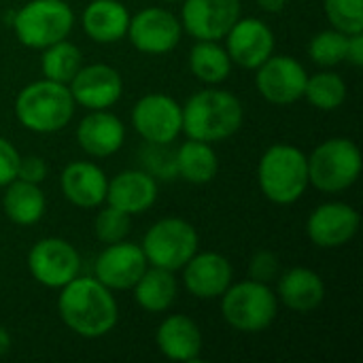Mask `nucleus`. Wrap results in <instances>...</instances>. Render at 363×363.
<instances>
[{"label": "nucleus", "instance_id": "obj_1", "mask_svg": "<svg viewBox=\"0 0 363 363\" xmlns=\"http://www.w3.org/2000/svg\"><path fill=\"white\" fill-rule=\"evenodd\" d=\"M57 313L64 325L81 338L106 336L119 319L117 302L96 277H74L57 296Z\"/></svg>", "mask_w": 363, "mask_h": 363}, {"label": "nucleus", "instance_id": "obj_2", "mask_svg": "<svg viewBox=\"0 0 363 363\" xmlns=\"http://www.w3.org/2000/svg\"><path fill=\"white\" fill-rule=\"evenodd\" d=\"M183 108V132L202 143H221L234 136L242 125V104L225 89H202L194 94Z\"/></svg>", "mask_w": 363, "mask_h": 363}, {"label": "nucleus", "instance_id": "obj_3", "mask_svg": "<svg viewBox=\"0 0 363 363\" xmlns=\"http://www.w3.org/2000/svg\"><path fill=\"white\" fill-rule=\"evenodd\" d=\"M74 115V100L68 85L40 79L26 85L15 98L17 121L36 134H53L64 130Z\"/></svg>", "mask_w": 363, "mask_h": 363}, {"label": "nucleus", "instance_id": "obj_4", "mask_svg": "<svg viewBox=\"0 0 363 363\" xmlns=\"http://www.w3.org/2000/svg\"><path fill=\"white\" fill-rule=\"evenodd\" d=\"M257 181L270 202L294 204L308 187V160L294 145H272L259 160Z\"/></svg>", "mask_w": 363, "mask_h": 363}, {"label": "nucleus", "instance_id": "obj_5", "mask_svg": "<svg viewBox=\"0 0 363 363\" xmlns=\"http://www.w3.org/2000/svg\"><path fill=\"white\" fill-rule=\"evenodd\" d=\"M221 315L225 323L245 334L268 330L279 315V298L266 285L253 279L230 285L221 296Z\"/></svg>", "mask_w": 363, "mask_h": 363}, {"label": "nucleus", "instance_id": "obj_6", "mask_svg": "<svg viewBox=\"0 0 363 363\" xmlns=\"http://www.w3.org/2000/svg\"><path fill=\"white\" fill-rule=\"evenodd\" d=\"M11 26L23 47L45 49L70 34L74 13L66 0H30L13 13Z\"/></svg>", "mask_w": 363, "mask_h": 363}, {"label": "nucleus", "instance_id": "obj_7", "mask_svg": "<svg viewBox=\"0 0 363 363\" xmlns=\"http://www.w3.org/2000/svg\"><path fill=\"white\" fill-rule=\"evenodd\" d=\"M308 185L323 194L349 189L362 174V151L351 138H330L308 157Z\"/></svg>", "mask_w": 363, "mask_h": 363}, {"label": "nucleus", "instance_id": "obj_8", "mask_svg": "<svg viewBox=\"0 0 363 363\" xmlns=\"http://www.w3.org/2000/svg\"><path fill=\"white\" fill-rule=\"evenodd\" d=\"M140 249L151 266L177 272L198 253V232L185 219L166 217L147 230Z\"/></svg>", "mask_w": 363, "mask_h": 363}, {"label": "nucleus", "instance_id": "obj_9", "mask_svg": "<svg viewBox=\"0 0 363 363\" xmlns=\"http://www.w3.org/2000/svg\"><path fill=\"white\" fill-rule=\"evenodd\" d=\"M132 125L145 143L170 145L183 132V108L166 94H147L132 108Z\"/></svg>", "mask_w": 363, "mask_h": 363}, {"label": "nucleus", "instance_id": "obj_10", "mask_svg": "<svg viewBox=\"0 0 363 363\" xmlns=\"http://www.w3.org/2000/svg\"><path fill=\"white\" fill-rule=\"evenodd\" d=\"M28 270L36 283L49 289H62L81 270L77 249L64 238H43L28 253Z\"/></svg>", "mask_w": 363, "mask_h": 363}, {"label": "nucleus", "instance_id": "obj_11", "mask_svg": "<svg viewBox=\"0 0 363 363\" xmlns=\"http://www.w3.org/2000/svg\"><path fill=\"white\" fill-rule=\"evenodd\" d=\"M255 70V87L264 100L272 104H294L304 98L308 72L298 60L272 53Z\"/></svg>", "mask_w": 363, "mask_h": 363}, {"label": "nucleus", "instance_id": "obj_12", "mask_svg": "<svg viewBox=\"0 0 363 363\" xmlns=\"http://www.w3.org/2000/svg\"><path fill=\"white\" fill-rule=\"evenodd\" d=\"M181 19L166 9L149 6L130 17L128 38L140 51L149 55H162L172 51L181 40Z\"/></svg>", "mask_w": 363, "mask_h": 363}, {"label": "nucleus", "instance_id": "obj_13", "mask_svg": "<svg viewBox=\"0 0 363 363\" xmlns=\"http://www.w3.org/2000/svg\"><path fill=\"white\" fill-rule=\"evenodd\" d=\"M240 17V0H183L181 26L196 40H221Z\"/></svg>", "mask_w": 363, "mask_h": 363}, {"label": "nucleus", "instance_id": "obj_14", "mask_svg": "<svg viewBox=\"0 0 363 363\" xmlns=\"http://www.w3.org/2000/svg\"><path fill=\"white\" fill-rule=\"evenodd\" d=\"M147 268L149 262L140 245L119 240L106 245V249L96 257L94 277L111 291L113 289L123 291V289H132Z\"/></svg>", "mask_w": 363, "mask_h": 363}, {"label": "nucleus", "instance_id": "obj_15", "mask_svg": "<svg viewBox=\"0 0 363 363\" xmlns=\"http://www.w3.org/2000/svg\"><path fill=\"white\" fill-rule=\"evenodd\" d=\"M359 223L362 217L351 204L325 202L311 213L306 234L319 249H338L357 234Z\"/></svg>", "mask_w": 363, "mask_h": 363}, {"label": "nucleus", "instance_id": "obj_16", "mask_svg": "<svg viewBox=\"0 0 363 363\" xmlns=\"http://www.w3.org/2000/svg\"><path fill=\"white\" fill-rule=\"evenodd\" d=\"M74 104H81L89 111L111 108L123 91L121 74L108 64L81 66L79 72L68 83Z\"/></svg>", "mask_w": 363, "mask_h": 363}, {"label": "nucleus", "instance_id": "obj_17", "mask_svg": "<svg viewBox=\"0 0 363 363\" xmlns=\"http://www.w3.org/2000/svg\"><path fill=\"white\" fill-rule=\"evenodd\" d=\"M225 38L230 60L249 70H255L274 53V34L257 17H238Z\"/></svg>", "mask_w": 363, "mask_h": 363}, {"label": "nucleus", "instance_id": "obj_18", "mask_svg": "<svg viewBox=\"0 0 363 363\" xmlns=\"http://www.w3.org/2000/svg\"><path fill=\"white\" fill-rule=\"evenodd\" d=\"M181 270L187 291L198 300L221 298L223 291L232 285V277H234L228 257L215 251L196 253Z\"/></svg>", "mask_w": 363, "mask_h": 363}, {"label": "nucleus", "instance_id": "obj_19", "mask_svg": "<svg viewBox=\"0 0 363 363\" xmlns=\"http://www.w3.org/2000/svg\"><path fill=\"white\" fill-rule=\"evenodd\" d=\"M157 200V181L145 170H123L106 185L108 206L119 208L125 215H140L149 211Z\"/></svg>", "mask_w": 363, "mask_h": 363}, {"label": "nucleus", "instance_id": "obj_20", "mask_svg": "<svg viewBox=\"0 0 363 363\" xmlns=\"http://www.w3.org/2000/svg\"><path fill=\"white\" fill-rule=\"evenodd\" d=\"M125 140V128L121 119L106 108L91 111L77 125V143L91 157L115 155Z\"/></svg>", "mask_w": 363, "mask_h": 363}, {"label": "nucleus", "instance_id": "obj_21", "mask_svg": "<svg viewBox=\"0 0 363 363\" xmlns=\"http://www.w3.org/2000/svg\"><path fill=\"white\" fill-rule=\"evenodd\" d=\"M155 345L170 362H198L202 353V334L198 323L187 315H170L160 323Z\"/></svg>", "mask_w": 363, "mask_h": 363}, {"label": "nucleus", "instance_id": "obj_22", "mask_svg": "<svg viewBox=\"0 0 363 363\" xmlns=\"http://www.w3.org/2000/svg\"><path fill=\"white\" fill-rule=\"evenodd\" d=\"M64 198L79 208H96L106 198L108 179L91 162H72L60 177Z\"/></svg>", "mask_w": 363, "mask_h": 363}, {"label": "nucleus", "instance_id": "obj_23", "mask_svg": "<svg viewBox=\"0 0 363 363\" xmlns=\"http://www.w3.org/2000/svg\"><path fill=\"white\" fill-rule=\"evenodd\" d=\"M85 34L100 45H111L128 34L130 13L119 0H91L81 17Z\"/></svg>", "mask_w": 363, "mask_h": 363}, {"label": "nucleus", "instance_id": "obj_24", "mask_svg": "<svg viewBox=\"0 0 363 363\" xmlns=\"http://www.w3.org/2000/svg\"><path fill=\"white\" fill-rule=\"evenodd\" d=\"M277 281L281 302L296 313H311L325 298V285L321 277L311 268H291Z\"/></svg>", "mask_w": 363, "mask_h": 363}, {"label": "nucleus", "instance_id": "obj_25", "mask_svg": "<svg viewBox=\"0 0 363 363\" xmlns=\"http://www.w3.org/2000/svg\"><path fill=\"white\" fill-rule=\"evenodd\" d=\"M134 289V300L136 304L147 311V313H166L179 296V285L174 279V272L164 270V268H147L143 277L136 281Z\"/></svg>", "mask_w": 363, "mask_h": 363}, {"label": "nucleus", "instance_id": "obj_26", "mask_svg": "<svg viewBox=\"0 0 363 363\" xmlns=\"http://www.w3.org/2000/svg\"><path fill=\"white\" fill-rule=\"evenodd\" d=\"M174 166H177V174L183 181L194 183V185H204L217 177L219 160H217V153L211 147V143L189 138L187 143H183L177 149Z\"/></svg>", "mask_w": 363, "mask_h": 363}, {"label": "nucleus", "instance_id": "obj_27", "mask_svg": "<svg viewBox=\"0 0 363 363\" xmlns=\"http://www.w3.org/2000/svg\"><path fill=\"white\" fill-rule=\"evenodd\" d=\"M4 215L17 225H34L45 215V194L36 183L15 179L2 196Z\"/></svg>", "mask_w": 363, "mask_h": 363}, {"label": "nucleus", "instance_id": "obj_28", "mask_svg": "<svg viewBox=\"0 0 363 363\" xmlns=\"http://www.w3.org/2000/svg\"><path fill=\"white\" fill-rule=\"evenodd\" d=\"M189 70L202 83L217 85L230 77L232 60L217 40H198L189 51Z\"/></svg>", "mask_w": 363, "mask_h": 363}, {"label": "nucleus", "instance_id": "obj_29", "mask_svg": "<svg viewBox=\"0 0 363 363\" xmlns=\"http://www.w3.org/2000/svg\"><path fill=\"white\" fill-rule=\"evenodd\" d=\"M81 62H83L81 49L64 38V40H57L43 49L40 70H43L45 79L68 85L72 81V77L79 72Z\"/></svg>", "mask_w": 363, "mask_h": 363}, {"label": "nucleus", "instance_id": "obj_30", "mask_svg": "<svg viewBox=\"0 0 363 363\" xmlns=\"http://www.w3.org/2000/svg\"><path fill=\"white\" fill-rule=\"evenodd\" d=\"M304 98L319 111H336L347 100V83L336 72H317L308 77Z\"/></svg>", "mask_w": 363, "mask_h": 363}, {"label": "nucleus", "instance_id": "obj_31", "mask_svg": "<svg viewBox=\"0 0 363 363\" xmlns=\"http://www.w3.org/2000/svg\"><path fill=\"white\" fill-rule=\"evenodd\" d=\"M347 43H349V34L336 28L323 30L317 36H313L308 45V55L319 66H336L347 57Z\"/></svg>", "mask_w": 363, "mask_h": 363}, {"label": "nucleus", "instance_id": "obj_32", "mask_svg": "<svg viewBox=\"0 0 363 363\" xmlns=\"http://www.w3.org/2000/svg\"><path fill=\"white\" fill-rule=\"evenodd\" d=\"M325 15L345 34L363 32V0H325Z\"/></svg>", "mask_w": 363, "mask_h": 363}, {"label": "nucleus", "instance_id": "obj_33", "mask_svg": "<svg viewBox=\"0 0 363 363\" xmlns=\"http://www.w3.org/2000/svg\"><path fill=\"white\" fill-rule=\"evenodd\" d=\"M94 230H96L98 240L104 245L125 240V236L130 234V215L121 213L115 206H106L98 213Z\"/></svg>", "mask_w": 363, "mask_h": 363}, {"label": "nucleus", "instance_id": "obj_34", "mask_svg": "<svg viewBox=\"0 0 363 363\" xmlns=\"http://www.w3.org/2000/svg\"><path fill=\"white\" fill-rule=\"evenodd\" d=\"M279 270H281V264H279V257L272 253V251H257L253 257H251V264H249V277L257 283H266L270 285L272 281L279 279Z\"/></svg>", "mask_w": 363, "mask_h": 363}, {"label": "nucleus", "instance_id": "obj_35", "mask_svg": "<svg viewBox=\"0 0 363 363\" xmlns=\"http://www.w3.org/2000/svg\"><path fill=\"white\" fill-rule=\"evenodd\" d=\"M19 151L11 145V140L0 136V187H6L11 181L17 179V166H19Z\"/></svg>", "mask_w": 363, "mask_h": 363}, {"label": "nucleus", "instance_id": "obj_36", "mask_svg": "<svg viewBox=\"0 0 363 363\" xmlns=\"http://www.w3.org/2000/svg\"><path fill=\"white\" fill-rule=\"evenodd\" d=\"M45 177H47V164H45L43 157H38V155H28V157H21V160H19L17 179L40 185V183L45 181Z\"/></svg>", "mask_w": 363, "mask_h": 363}, {"label": "nucleus", "instance_id": "obj_37", "mask_svg": "<svg viewBox=\"0 0 363 363\" xmlns=\"http://www.w3.org/2000/svg\"><path fill=\"white\" fill-rule=\"evenodd\" d=\"M347 62H351L355 68L363 66V32L349 34V43H347Z\"/></svg>", "mask_w": 363, "mask_h": 363}, {"label": "nucleus", "instance_id": "obj_38", "mask_svg": "<svg viewBox=\"0 0 363 363\" xmlns=\"http://www.w3.org/2000/svg\"><path fill=\"white\" fill-rule=\"evenodd\" d=\"M257 4L268 13H281L287 6V0H257Z\"/></svg>", "mask_w": 363, "mask_h": 363}, {"label": "nucleus", "instance_id": "obj_39", "mask_svg": "<svg viewBox=\"0 0 363 363\" xmlns=\"http://www.w3.org/2000/svg\"><path fill=\"white\" fill-rule=\"evenodd\" d=\"M9 349H11V336H9V332L0 325V357L6 355Z\"/></svg>", "mask_w": 363, "mask_h": 363}, {"label": "nucleus", "instance_id": "obj_40", "mask_svg": "<svg viewBox=\"0 0 363 363\" xmlns=\"http://www.w3.org/2000/svg\"><path fill=\"white\" fill-rule=\"evenodd\" d=\"M164 2H177V0H164Z\"/></svg>", "mask_w": 363, "mask_h": 363}]
</instances>
